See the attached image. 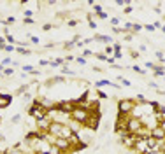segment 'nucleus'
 <instances>
[{
	"label": "nucleus",
	"instance_id": "obj_13",
	"mask_svg": "<svg viewBox=\"0 0 165 154\" xmlns=\"http://www.w3.org/2000/svg\"><path fill=\"white\" fill-rule=\"evenodd\" d=\"M30 40H32L33 44H39V39H37V37H30Z\"/></svg>",
	"mask_w": 165,
	"mask_h": 154
},
{
	"label": "nucleus",
	"instance_id": "obj_12",
	"mask_svg": "<svg viewBox=\"0 0 165 154\" xmlns=\"http://www.w3.org/2000/svg\"><path fill=\"white\" fill-rule=\"evenodd\" d=\"M99 96H100V98H107V95L104 93V91H99Z\"/></svg>",
	"mask_w": 165,
	"mask_h": 154
},
{
	"label": "nucleus",
	"instance_id": "obj_9",
	"mask_svg": "<svg viewBox=\"0 0 165 154\" xmlns=\"http://www.w3.org/2000/svg\"><path fill=\"white\" fill-rule=\"evenodd\" d=\"M23 14H25V18H30V16H32V14H33V11H30V9H26V11H25Z\"/></svg>",
	"mask_w": 165,
	"mask_h": 154
},
{
	"label": "nucleus",
	"instance_id": "obj_14",
	"mask_svg": "<svg viewBox=\"0 0 165 154\" xmlns=\"http://www.w3.org/2000/svg\"><path fill=\"white\" fill-rule=\"evenodd\" d=\"M160 126H162V128H163V130H165V123H162V124H160Z\"/></svg>",
	"mask_w": 165,
	"mask_h": 154
},
{
	"label": "nucleus",
	"instance_id": "obj_5",
	"mask_svg": "<svg viewBox=\"0 0 165 154\" xmlns=\"http://www.w3.org/2000/svg\"><path fill=\"white\" fill-rule=\"evenodd\" d=\"M11 102H12V98L9 96V95H2L0 93V110H4L7 105H11Z\"/></svg>",
	"mask_w": 165,
	"mask_h": 154
},
{
	"label": "nucleus",
	"instance_id": "obj_3",
	"mask_svg": "<svg viewBox=\"0 0 165 154\" xmlns=\"http://www.w3.org/2000/svg\"><path fill=\"white\" fill-rule=\"evenodd\" d=\"M88 117H90V110L84 109V107H79V105L74 109V112L70 114V119L79 123V124H82V126H84V123L88 121Z\"/></svg>",
	"mask_w": 165,
	"mask_h": 154
},
{
	"label": "nucleus",
	"instance_id": "obj_4",
	"mask_svg": "<svg viewBox=\"0 0 165 154\" xmlns=\"http://www.w3.org/2000/svg\"><path fill=\"white\" fill-rule=\"evenodd\" d=\"M151 137H153V138H156V140H165V130H163L160 124H158L156 128H153V130H151Z\"/></svg>",
	"mask_w": 165,
	"mask_h": 154
},
{
	"label": "nucleus",
	"instance_id": "obj_6",
	"mask_svg": "<svg viewBox=\"0 0 165 154\" xmlns=\"http://www.w3.org/2000/svg\"><path fill=\"white\" fill-rule=\"evenodd\" d=\"M155 119H156V123H158V124L165 123V107H160L158 110L155 112Z\"/></svg>",
	"mask_w": 165,
	"mask_h": 154
},
{
	"label": "nucleus",
	"instance_id": "obj_15",
	"mask_svg": "<svg viewBox=\"0 0 165 154\" xmlns=\"http://www.w3.org/2000/svg\"><path fill=\"white\" fill-rule=\"evenodd\" d=\"M0 77H2V75H0Z\"/></svg>",
	"mask_w": 165,
	"mask_h": 154
},
{
	"label": "nucleus",
	"instance_id": "obj_2",
	"mask_svg": "<svg viewBox=\"0 0 165 154\" xmlns=\"http://www.w3.org/2000/svg\"><path fill=\"white\" fill-rule=\"evenodd\" d=\"M135 105H137L135 100H132V98H121L118 102V112L123 114V116H130L132 110L135 109Z\"/></svg>",
	"mask_w": 165,
	"mask_h": 154
},
{
	"label": "nucleus",
	"instance_id": "obj_7",
	"mask_svg": "<svg viewBox=\"0 0 165 154\" xmlns=\"http://www.w3.org/2000/svg\"><path fill=\"white\" fill-rule=\"evenodd\" d=\"M2 74H4V75H12V74H14V70H12V68H4Z\"/></svg>",
	"mask_w": 165,
	"mask_h": 154
},
{
	"label": "nucleus",
	"instance_id": "obj_1",
	"mask_svg": "<svg viewBox=\"0 0 165 154\" xmlns=\"http://www.w3.org/2000/svg\"><path fill=\"white\" fill-rule=\"evenodd\" d=\"M28 114H30L32 119L42 121V119H46V117L49 116V109H46L44 105H41L39 102H37V98H35V100L32 102V105H30V109H28Z\"/></svg>",
	"mask_w": 165,
	"mask_h": 154
},
{
	"label": "nucleus",
	"instance_id": "obj_10",
	"mask_svg": "<svg viewBox=\"0 0 165 154\" xmlns=\"http://www.w3.org/2000/svg\"><path fill=\"white\" fill-rule=\"evenodd\" d=\"M4 49H5V51H14V46H11V44H7V46H5Z\"/></svg>",
	"mask_w": 165,
	"mask_h": 154
},
{
	"label": "nucleus",
	"instance_id": "obj_8",
	"mask_svg": "<svg viewBox=\"0 0 165 154\" xmlns=\"http://www.w3.org/2000/svg\"><path fill=\"white\" fill-rule=\"evenodd\" d=\"M19 119H21V116H19V114H16V116H14L11 121H12V123H19Z\"/></svg>",
	"mask_w": 165,
	"mask_h": 154
},
{
	"label": "nucleus",
	"instance_id": "obj_11",
	"mask_svg": "<svg viewBox=\"0 0 165 154\" xmlns=\"http://www.w3.org/2000/svg\"><path fill=\"white\" fill-rule=\"evenodd\" d=\"M23 21H25V23H26V25H32V23H33V19H30V18H25Z\"/></svg>",
	"mask_w": 165,
	"mask_h": 154
}]
</instances>
